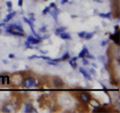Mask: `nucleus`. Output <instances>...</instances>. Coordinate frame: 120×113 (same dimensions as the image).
<instances>
[{
    "label": "nucleus",
    "instance_id": "nucleus-16",
    "mask_svg": "<svg viewBox=\"0 0 120 113\" xmlns=\"http://www.w3.org/2000/svg\"><path fill=\"white\" fill-rule=\"evenodd\" d=\"M99 16L102 18H107V19H111V13H99Z\"/></svg>",
    "mask_w": 120,
    "mask_h": 113
},
{
    "label": "nucleus",
    "instance_id": "nucleus-22",
    "mask_svg": "<svg viewBox=\"0 0 120 113\" xmlns=\"http://www.w3.org/2000/svg\"><path fill=\"white\" fill-rule=\"evenodd\" d=\"M0 84H5V77L4 75H0Z\"/></svg>",
    "mask_w": 120,
    "mask_h": 113
},
{
    "label": "nucleus",
    "instance_id": "nucleus-17",
    "mask_svg": "<svg viewBox=\"0 0 120 113\" xmlns=\"http://www.w3.org/2000/svg\"><path fill=\"white\" fill-rule=\"evenodd\" d=\"M93 35H94V32H90V33H86L85 36H84V38L85 40H90L93 37Z\"/></svg>",
    "mask_w": 120,
    "mask_h": 113
},
{
    "label": "nucleus",
    "instance_id": "nucleus-35",
    "mask_svg": "<svg viewBox=\"0 0 120 113\" xmlns=\"http://www.w3.org/2000/svg\"><path fill=\"white\" fill-rule=\"evenodd\" d=\"M8 57H9L10 59H14V58H15V55H14L13 53H10V54L8 55Z\"/></svg>",
    "mask_w": 120,
    "mask_h": 113
},
{
    "label": "nucleus",
    "instance_id": "nucleus-37",
    "mask_svg": "<svg viewBox=\"0 0 120 113\" xmlns=\"http://www.w3.org/2000/svg\"><path fill=\"white\" fill-rule=\"evenodd\" d=\"M108 40H109V39H107L106 41H103V42H102V43H101V45H102V46H105V45H106V44H107V42H108Z\"/></svg>",
    "mask_w": 120,
    "mask_h": 113
},
{
    "label": "nucleus",
    "instance_id": "nucleus-19",
    "mask_svg": "<svg viewBox=\"0 0 120 113\" xmlns=\"http://www.w3.org/2000/svg\"><path fill=\"white\" fill-rule=\"evenodd\" d=\"M85 55H86V52H85L83 49H82V50L79 52V54H78V58H84Z\"/></svg>",
    "mask_w": 120,
    "mask_h": 113
},
{
    "label": "nucleus",
    "instance_id": "nucleus-30",
    "mask_svg": "<svg viewBox=\"0 0 120 113\" xmlns=\"http://www.w3.org/2000/svg\"><path fill=\"white\" fill-rule=\"evenodd\" d=\"M39 58H41V59H45V60H49V59H51L50 57H48V56H44V55L39 56Z\"/></svg>",
    "mask_w": 120,
    "mask_h": 113
},
{
    "label": "nucleus",
    "instance_id": "nucleus-25",
    "mask_svg": "<svg viewBox=\"0 0 120 113\" xmlns=\"http://www.w3.org/2000/svg\"><path fill=\"white\" fill-rule=\"evenodd\" d=\"M4 77H5V83L10 84V77L8 76V75H4Z\"/></svg>",
    "mask_w": 120,
    "mask_h": 113
},
{
    "label": "nucleus",
    "instance_id": "nucleus-27",
    "mask_svg": "<svg viewBox=\"0 0 120 113\" xmlns=\"http://www.w3.org/2000/svg\"><path fill=\"white\" fill-rule=\"evenodd\" d=\"M85 58H87V59H95L94 56H93L92 54H90V53L86 54V55H85Z\"/></svg>",
    "mask_w": 120,
    "mask_h": 113
},
{
    "label": "nucleus",
    "instance_id": "nucleus-7",
    "mask_svg": "<svg viewBox=\"0 0 120 113\" xmlns=\"http://www.w3.org/2000/svg\"><path fill=\"white\" fill-rule=\"evenodd\" d=\"M79 71H80V73L84 76L85 79H87V80H91V79H92V78H91V75H90L88 71L86 70V69H84L83 67H80V68H79Z\"/></svg>",
    "mask_w": 120,
    "mask_h": 113
},
{
    "label": "nucleus",
    "instance_id": "nucleus-24",
    "mask_svg": "<svg viewBox=\"0 0 120 113\" xmlns=\"http://www.w3.org/2000/svg\"><path fill=\"white\" fill-rule=\"evenodd\" d=\"M88 72H89V74L90 75H93V76H95V75H96V72H95V69H93V68H90L89 70H88Z\"/></svg>",
    "mask_w": 120,
    "mask_h": 113
},
{
    "label": "nucleus",
    "instance_id": "nucleus-4",
    "mask_svg": "<svg viewBox=\"0 0 120 113\" xmlns=\"http://www.w3.org/2000/svg\"><path fill=\"white\" fill-rule=\"evenodd\" d=\"M26 41L27 42H29L31 45H37V44H39L41 42V40L39 39H37L35 36H33V35H29L27 36V39H26Z\"/></svg>",
    "mask_w": 120,
    "mask_h": 113
},
{
    "label": "nucleus",
    "instance_id": "nucleus-14",
    "mask_svg": "<svg viewBox=\"0 0 120 113\" xmlns=\"http://www.w3.org/2000/svg\"><path fill=\"white\" fill-rule=\"evenodd\" d=\"M65 30H66V27H65V26H60V27H58V28H56V29H55V34H56V35H59L60 33L64 32Z\"/></svg>",
    "mask_w": 120,
    "mask_h": 113
},
{
    "label": "nucleus",
    "instance_id": "nucleus-39",
    "mask_svg": "<svg viewBox=\"0 0 120 113\" xmlns=\"http://www.w3.org/2000/svg\"><path fill=\"white\" fill-rule=\"evenodd\" d=\"M114 29H115V31H117V30H119V26L118 25H115L114 26Z\"/></svg>",
    "mask_w": 120,
    "mask_h": 113
},
{
    "label": "nucleus",
    "instance_id": "nucleus-40",
    "mask_svg": "<svg viewBox=\"0 0 120 113\" xmlns=\"http://www.w3.org/2000/svg\"><path fill=\"white\" fill-rule=\"evenodd\" d=\"M47 52L48 51H46V50H41V53H43V54H47Z\"/></svg>",
    "mask_w": 120,
    "mask_h": 113
},
{
    "label": "nucleus",
    "instance_id": "nucleus-10",
    "mask_svg": "<svg viewBox=\"0 0 120 113\" xmlns=\"http://www.w3.org/2000/svg\"><path fill=\"white\" fill-rule=\"evenodd\" d=\"M110 39L113 40L117 45H119V30L115 31V34H111L110 35Z\"/></svg>",
    "mask_w": 120,
    "mask_h": 113
},
{
    "label": "nucleus",
    "instance_id": "nucleus-42",
    "mask_svg": "<svg viewBox=\"0 0 120 113\" xmlns=\"http://www.w3.org/2000/svg\"><path fill=\"white\" fill-rule=\"evenodd\" d=\"M44 1H48V0H44Z\"/></svg>",
    "mask_w": 120,
    "mask_h": 113
},
{
    "label": "nucleus",
    "instance_id": "nucleus-3",
    "mask_svg": "<svg viewBox=\"0 0 120 113\" xmlns=\"http://www.w3.org/2000/svg\"><path fill=\"white\" fill-rule=\"evenodd\" d=\"M78 98H79V100L81 101L82 103H85V104H88L90 103V101H91V94H90L89 92H81L78 94Z\"/></svg>",
    "mask_w": 120,
    "mask_h": 113
},
{
    "label": "nucleus",
    "instance_id": "nucleus-6",
    "mask_svg": "<svg viewBox=\"0 0 120 113\" xmlns=\"http://www.w3.org/2000/svg\"><path fill=\"white\" fill-rule=\"evenodd\" d=\"M64 85V82H63V80L61 78L59 77H54L53 78V86L56 88H60L62 87V86Z\"/></svg>",
    "mask_w": 120,
    "mask_h": 113
},
{
    "label": "nucleus",
    "instance_id": "nucleus-11",
    "mask_svg": "<svg viewBox=\"0 0 120 113\" xmlns=\"http://www.w3.org/2000/svg\"><path fill=\"white\" fill-rule=\"evenodd\" d=\"M59 12H60V10L57 8V7H55V8H52V11L49 10V13L52 15V16H53L55 21H57V15H58Z\"/></svg>",
    "mask_w": 120,
    "mask_h": 113
},
{
    "label": "nucleus",
    "instance_id": "nucleus-38",
    "mask_svg": "<svg viewBox=\"0 0 120 113\" xmlns=\"http://www.w3.org/2000/svg\"><path fill=\"white\" fill-rule=\"evenodd\" d=\"M67 2H68V0H61V4H65Z\"/></svg>",
    "mask_w": 120,
    "mask_h": 113
},
{
    "label": "nucleus",
    "instance_id": "nucleus-2",
    "mask_svg": "<svg viewBox=\"0 0 120 113\" xmlns=\"http://www.w3.org/2000/svg\"><path fill=\"white\" fill-rule=\"evenodd\" d=\"M6 32L7 33H10V32H23V33H25L24 28L22 27V25L20 23H18V22L10 24L8 27L6 28Z\"/></svg>",
    "mask_w": 120,
    "mask_h": 113
},
{
    "label": "nucleus",
    "instance_id": "nucleus-29",
    "mask_svg": "<svg viewBox=\"0 0 120 113\" xmlns=\"http://www.w3.org/2000/svg\"><path fill=\"white\" fill-rule=\"evenodd\" d=\"M24 45H25V47H26V48H33V47H32V45L30 44L29 42H27V41H25Z\"/></svg>",
    "mask_w": 120,
    "mask_h": 113
},
{
    "label": "nucleus",
    "instance_id": "nucleus-15",
    "mask_svg": "<svg viewBox=\"0 0 120 113\" xmlns=\"http://www.w3.org/2000/svg\"><path fill=\"white\" fill-rule=\"evenodd\" d=\"M70 58V53L69 52H65L64 54H63V56L61 57V61H67Z\"/></svg>",
    "mask_w": 120,
    "mask_h": 113
},
{
    "label": "nucleus",
    "instance_id": "nucleus-9",
    "mask_svg": "<svg viewBox=\"0 0 120 113\" xmlns=\"http://www.w3.org/2000/svg\"><path fill=\"white\" fill-rule=\"evenodd\" d=\"M15 14H16V11H12V12H10L9 14H7V16L4 18V19H3V22H2V23H5V24H6L7 22H9V21L15 16Z\"/></svg>",
    "mask_w": 120,
    "mask_h": 113
},
{
    "label": "nucleus",
    "instance_id": "nucleus-26",
    "mask_svg": "<svg viewBox=\"0 0 120 113\" xmlns=\"http://www.w3.org/2000/svg\"><path fill=\"white\" fill-rule=\"evenodd\" d=\"M29 20H31L32 22L35 21V17H34V14H33V13H30L29 14Z\"/></svg>",
    "mask_w": 120,
    "mask_h": 113
},
{
    "label": "nucleus",
    "instance_id": "nucleus-33",
    "mask_svg": "<svg viewBox=\"0 0 120 113\" xmlns=\"http://www.w3.org/2000/svg\"><path fill=\"white\" fill-rule=\"evenodd\" d=\"M6 5L8 6V8H11V7H12V2H11V1H7L6 2Z\"/></svg>",
    "mask_w": 120,
    "mask_h": 113
},
{
    "label": "nucleus",
    "instance_id": "nucleus-21",
    "mask_svg": "<svg viewBox=\"0 0 120 113\" xmlns=\"http://www.w3.org/2000/svg\"><path fill=\"white\" fill-rule=\"evenodd\" d=\"M49 10H50V7L49 6L45 7V9H43V11H42V15H46L47 13H49Z\"/></svg>",
    "mask_w": 120,
    "mask_h": 113
},
{
    "label": "nucleus",
    "instance_id": "nucleus-34",
    "mask_svg": "<svg viewBox=\"0 0 120 113\" xmlns=\"http://www.w3.org/2000/svg\"><path fill=\"white\" fill-rule=\"evenodd\" d=\"M49 7H50V8H55V7H56V4H55L54 2H52V3H50Z\"/></svg>",
    "mask_w": 120,
    "mask_h": 113
},
{
    "label": "nucleus",
    "instance_id": "nucleus-5",
    "mask_svg": "<svg viewBox=\"0 0 120 113\" xmlns=\"http://www.w3.org/2000/svg\"><path fill=\"white\" fill-rule=\"evenodd\" d=\"M24 112L25 113H36V109L31 103H25V107H24Z\"/></svg>",
    "mask_w": 120,
    "mask_h": 113
},
{
    "label": "nucleus",
    "instance_id": "nucleus-31",
    "mask_svg": "<svg viewBox=\"0 0 120 113\" xmlns=\"http://www.w3.org/2000/svg\"><path fill=\"white\" fill-rule=\"evenodd\" d=\"M35 58H39V56L38 55H32V56H29L28 59L29 60H31V59H35Z\"/></svg>",
    "mask_w": 120,
    "mask_h": 113
},
{
    "label": "nucleus",
    "instance_id": "nucleus-18",
    "mask_svg": "<svg viewBox=\"0 0 120 113\" xmlns=\"http://www.w3.org/2000/svg\"><path fill=\"white\" fill-rule=\"evenodd\" d=\"M2 110H3V112H12V111H11V108H9L8 104H5V105H3V107H2Z\"/></svg>",
    "mask_w": 120,
    "mask_h": 113
},
{
    "label": "nucleus",
    "instance_id": "nucleus-41",
    "mask_svg": "<svg viewBox=\"0 0 120 113\" xmlns=\"http://www.w3.org/2000/svg\"><path fill=\"white\" fill-rule=\"evenodd\" d=\"M2 62H3V63H4V64H7V63H8V62H7V60H4V59H3V60H2Z\"/></svg>",
    "mask_w": 120,
    "mask_h": 113
},
{
    "label": "nucleus",
    "instance_id": "nucleus-28",
    "mask_svg": "<svg viewBox=\"0 0 120 113\" xmlns=\"http://www.w3.org/2000/svg\"><path fill=\"white\" fill-rule=\"evenodd\" d=\"M82 63H83V65H88L89 64V62H88V60H87V58H82Z\"/></svg>",
    "mask_w": 120,
    "mask_h": 113
},
{
    "label": "nucleus",
    "instance_id": "nucleus-32",
    "mask_svg": "<svg viewBox=\"0 0 120 113\" xmlns=\"http://www.w3.org/2000/svg\"><path fill=\"white\" fill-rule=\"evenodd\" d=\"M40 32H46V26H42L40 29H39Z\"/></svg>",
    "mask_w": 120,
    "mask_h": 113
},
{
    "label": "nucleus",
    "instance_id": "nucleus-13",
    "mask_svg": "<svg viewBox=\"0 0 120 113\" xmlns=\"http://www.w3.org/2000/svg\"><path fill=\"white\" fill-rule=\"evenodd\" d=\"M108 110L104 106H96V107H93V110L92 112H107Z\"/></svg>",
    "mask_w": 120,
    "mask_h": 113
},
{
    "label": "nucleus",
    "instance_id": "nucleus-8",
    "mask_svg": "<svg viewBox=\"0 0 120 113\" xmlns=\"http://www.w3.org/2000/svg\"><path fill=\"white\" fill-rule=\"evenodd\" d=\"M77 59H78V57H73V58H69L67 61H68V63L70 64V66L72 67L73 69H76L77 67H78V65H77Z\"/></svg>",
    "mask_w": 120,
    "mask_h": 113
},
{
    "label": "nucleus",
    "instance_id": "nucleus-23",
    "mask_svg": "<svg viewBox=\"0 0 120 113\" xmlns=\"http://www.w3.org/2000/svg\"><path fill=\"white\" fill-rule=\"evenodd\" d=\"M86 33H87V32H86V31H81V32H79V33H78V36H79V37H80V38H82V39H83V38H84V36H85V34H86Z\"/></svg>",
    "mask_w": 120,
    "mask_h": 113
},
{
    "label": "nucleus",
    "instance_id": "nucleus-12",
    "mask_svg": "<svg viewBox=\"0 0 120 113\" xmlns=\"http://www.w3.org/2000/svg\"><path fill=\"white\" fill-rule=\"evenodd\" d=\"M60 36V38L63 39V40H71L72 38H71V35L69 34V33H67V32H62V33H60L59 34Z\"/></svg>",
    "mask_w": 120,
    "mask_h": 113
},
{
    "label": "nucleus",
    "instance_id": "nucleus-1",
    "mask_svg": "<svg viewBox=\"0 0 120 113\" xmlns=\"http://www.w3.org/2000/svg\"><path fill=\"white\" fill-rule=\"evenodd\" d=\"M22 85H23V87H25V88L36 87V86H38V81H37L34 77L28 76V77H25V78L23 79Z\"/></svg>",
    "mask_w": 120,
    "mask_h": 113
},
{
    "label": "nucleus",
    "instance_id": "nucleus-20",
    "mask_svg": "<svg viewBox=\"0 0 120 113\" xmlns=\"http://www.w3.org/2000/svg\"><path fill=\"white\" fill-rule=\"evenodd\" d=\"M47 64H49V65H53V66H57L58 65V63L57 62H54L52 59L47 60Z\"/></svg>",
    "mask_w": 120,
    "mask_h": 113
},
{
    "label": "nucleus",
    "instance_id": "nucleus-36",
    "mask_svg": "<svg viewBox=\"0 0 120 113\" xmlns=\"http://www.w3.org/2000/svg\"><path fill=\"white\" fill-rule=\"evenodd\" d=\"M22 4H23V0H18V6L21 7Z\"/></svg>",
    "mask_w": 120,
    "mask_h": 113
}]
</instances>
